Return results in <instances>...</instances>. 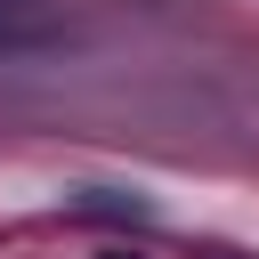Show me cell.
Returning <instances> with one entry per match:
<instances>
[]
</instances>
